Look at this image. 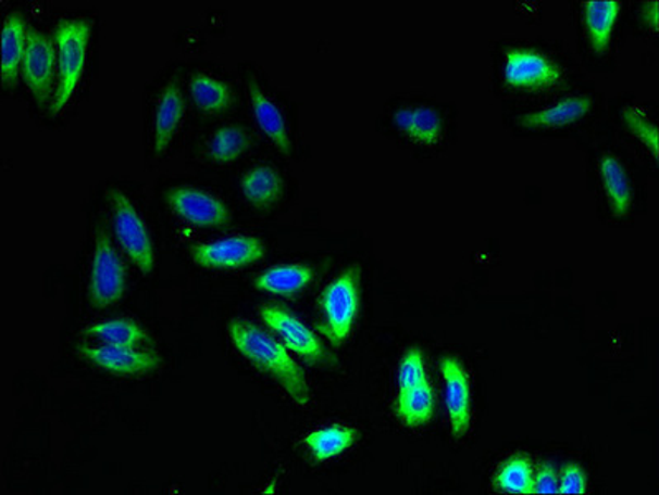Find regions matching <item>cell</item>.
Listing matches in <instances>:
<instances>
[{
    "label": "cell",
    "instance_id": "cell-1",
    "mask_svg": "<svg viewBox=\"0 0 659 495\" xmlns=\"http://www.w3.org/2000/svg\"><path fill=\"white\" fill-rule=\"evenodd\" d=\"M228 338L238 354L257 370L279 383L296 405L301 408L308 406L310 386L306 382L304 371L276 339L244 319H234L228 323Z\"/></svg>",
    "mask_w": 659,
    "mask_h": 495
},
{
    "label": "cell",
    "instance_id": "cell-2",
    "mask_svg": "<svg viewBox=\"0 0 659 495\" xmlns=\"http://www.w3.org/2000/svg\"><path fill=\"white\" fill-rule=\"evenodd\" d=\"M88 18H63L55 25L53 41L57 47L59 82L52 101L53 114H59L69 104L85 72L86 53L91 35Z\"/></svg>",
    "mask_w": 659,
    "mask_h": 495
},
{
    "label": "cell",
    "instance_id": "cell-3",
    "mask_svg": "<svg viewBox=\"0 0 659 495\" xmlns=\"http://www.w3.org/2000/svg\"><path fill=\"white\" fill-rule=\"evenodd\" d=\"M361 301V268L352 266L340 272L321 297L324 322L321 332L331 344L339 347L355 327Z\"/></svg>",
    "mask_w": 659,
    "mask_h": 495
},
{
    "label": "cell",
    "instance_id": "cell-4",
    "mask_svg": "<svg viewBox=\"0 0 659 495\" xmlns=\"http://www.w3.org/2000/svg\"><path fill=\"white\" fill-rule=\"evenodd\" d=\"M126 266L107 231L95 238V252L88 276V300L97 309L114 306L126 293Z\"/></svg>",
    "mask_w": 659,
    "mask_h": 495
},
{
    "label": "cell",
    "instance_id": "cell-5",
    "mask_svg": "<svg viewBox=\"0 0 659 495\" xmlns=\"http://www.w3.org/2000/svg\"><path fill=\"white\" fill-rule=\"evenodd\" d=\"M110 202L113 208L114 234L121 248L142 275H151L156 266L154 246L135 203L120 189L110 190Z\"/></svg>",
    "mask_w": 659,
    "mask_h": 495
},
{
    "label": "cell",
    "instance_id": "cell-6",
    "mask_svg": "<svg viewBox=\"0 0 659 495\" xmlns=\"http://www.w3.org/2000/svg\"><path fill=\"white\" fill-rule=\"evenodd\" d=\"M266 246L251 234H232L192 246L190 256L196 265L207 269H237L253 265L265 256Z\"/></svg>",
    "mask_w": 659,
    "mask_h": 495
},
{
    "label": "cell",
    "instance_id": "cell-7",
    "mask_svg": "<svg viewBox=\"0 0 659 495\" xmlns=\"http://www.w3.org/2000/svg\"><path fill=\"white\" fill-rule=\"evenodd\" d=\"M57 47L46 31L28 28L27 49L22 62V78L38 104L53 101L55 82Z\"/></svg>",
    "mask_w": 659,
    "mask_h": 495
},
{
    "label": "cell",
    "instance_id": "cell-8",
    "mask_svg": "<svg viewBox=\"0 0 659 495\" xmlns=\"http://www.w3.org/2000/svg\"><path fill=\"white\" fill-rule=\"evenodd\" d=\"M562 78L559 66L533 49H509L505 79L509 87L537 91L554 87Z\"/></svg>",
    "mask_w": 659,
    "mask_h": 495
},
{
    "label": "cell",
    "instance_id": "cell-9",
    "mask_svg": "<svg viewBox=\"0 0 659 495\" xmlns=\"http://www.w3.org/2000/svg\"><path fill=\"white\" fill-rule=\"evenodd\" d=\"M261 320L285 342L289 351L308 361H323L326 358L323 344L313 330L288 309L275 304H266L258 309Z\"/></svg>",
    "mask_w": 659,
    "mask_h": 495
},
{
    "label": "cell",
    "instance_id": "cell-10",
    "mask_svg": "<svg viewBox=\"0 0 659 495\" xmlns=\"http://www.w3.org/2000/svg\"><path fill=\"white\" fill-rule=\"evenodd\" d=\"M167 203L183 220L196 227H224L231 220L224 200L196 187H174L167 192Z\"/></svg>",
    "mask_w": 659,
    "mask_h": 495
},
{
    "label": "cell",
    "instance_id": "cell-11",
    "mask_svg": "<svg viewBox=\"0 0 659 495\" xmlns=\"http://www.w3.org/2000/svg\"><path fill=\"white\" fill-rule=\"evenodd\" d=\"M78 354L101 370L111 371L116 376H145L161 367V358L158 355L124 345L79 347Z\"/></svg>",
    "mask_w": 659,
    "mask_h": 495
},
{
    "label": "cell",
    "instance_id": "cell-12",
    "mask_svg": "<svg viewBox=\"0 0 659 495\" xmlns=\"http://www.w3.org/2000/svg\"><path fill=\"white\" fill-rule=\"evenodd\" d=\"M439 370L445 380V405L451 430L455 436L463 437L470 430L471 421L470 379L463 365L455 357L442 358Z\"/></svg>",
    "mask_w": 659,
    "mask_h": 495
},
{
    "label": "cell",
    "instance_id": "cell-13",
    "mask_svg": "<svg viewBox=\"0 0 659 495\" xmlns=\"http://www.w3.org/2000/svg\"><path fill=\"white\" fill-rule=\"evenodd\" d=\"M184 113H186V101H184L183 91L179 82L175 79L165 85L161 97L156 106L154 117V152L156 155L164 154L174 139L175 132L183 123Z\"/></svg>",
    "mask_w": 659,
    "mask_h": 495
},
{
    "label": "cell",
    "instance_id": "cell-14",
    "mask_svg": "<svg viewBox=\"0 0 659 495\" xmlns=\"http://www.w3.org/2000/svg\"><path fill=\"white\" fill-rule=\"evenodd\" d=\"M248 97H250L251 110L261 131L269 136L270 141L286 155L291 157V141H289L288 128L285 117L276 106L275 101L261 90L254 79L248 81Z\"/></svg>",
    "mask_w": 659,
    "mask_h": 495
},
{
    "label": "cell",
    "instance_id": "cell-15",
    "mask_svg": "<svg viewBox=\"0 0 659 495\" xmlns=\"http://www.w3.org/2000/svg\"><path fill=\"white\" fill-rule=\"evenodd\" d=\"M28 28L21 14H9L2 25V81L4 87L17 85L22 75Z\"/></svg>",
    "mask_w": 659,
    "mask_h": 495
},
{
    "label": "cell",
    "instance_id": "cell-16",
    "mask_svg": "<svg viewBox=\"0 0 659 495\" xmlns=\"http://www.w3.org/2000/svg\"><path fill=\"white\" fill-rule=\"evenodd\" d=\"M240 190L250 205L265 211L282 200L285 182L272 165L261 164L241 177Z\"/></svg>",
    "mask_w": 659,
    "mask_h": 495
},
{
    "label": "cell",
    "instance_id": "cell-17",
    "mask_svg": "<svg viewBox=\"0 0 659 495\" xmlns=\"http://www.w3.org/2000/svg\"><path fill=\"white\" fill-rule=\"evenodd\" d=\"M397 128L420 145H435L442 139L444 124L432 107H402L394 114Z\"/></svg>",
    "mask_w": 659,
    "mask_h": 495
},
{
    "label": "cell",
    "instance_id": "cell-18",
    "mask_svg": "<svg viewBox=\"0 0 659 495\" xmlns=\"http://www.w3.org/2000/svg\"><path fill=\"white\" fill-rule=\"evenodd\" d=\"M311 279H313V269L310 266L293 263V265L273 266L260 272L254 278V288L263 293L291 296L310 284Z\"/></svg>",
    "mask_w": 659,
    "mask_h": 495
},
{
    "label": "cell",
    "instance_id": "cell-19",
    "mask_svg": "<svg viewBox=\"0 0 659 495\" xmlns=\"http://www.w3.org/2000/svg\"><path fill=\"white\" fill-rule=\"evenodd\" d=\"M358 431L344 424L320 428L302 437V444L316 462H326L355 446Z\"/></svg>",
    "mask_w": 659,
    "mask_h": 495
},
{
    "label": "cell",
    "instance_id": "cell-20",
    "mask_svg": "<svg viewBox=\"0 0 659 495\" xmlns=\"http://www.w3.org/2000/svg\"><path fill=\"white\" fill-rule=\"evenodd\" d=\"M592 110V100L587 97H570L559 101L554 106L546 107L536 113L522 116L521 126L527 129L562 128L567 124L575 123L587 116Z\"/></svg>",
    "mask_w": 659,
    "mask_h": 495
},
{
    "label": "cell",
    "instance_id": "cell-21",
    "mask_svg": "<svg viewBox=\"0 0 659 495\" xmlns=\"http://www.w3.org/2000/svg\"><path fill=\"white\" fill-rule=\"evenodd\" d=\"M619 0H592L585 2V27L588 40L595 53H605L610 49L614 22L620 14Z\"/></svg>",
    "mask_w": 659,
    "mask_h": 495
},
{
    "label": "cell",
    "instance_id": "cell-22",
    "mask_svg": "<svg viewBox=\"0 0 659 495\" xmlns=\"http://www.w3.org/2000/svg\"><path fill=\"white\" fill-rule=\"evenodd\" d=\"M82 334L88 339H97L101 344L124 345V347H138L149 342L148 332L135 320L129 319H111L91 323L85 327Z\"/></svg>",
    "mask_w": 659,
    "mask_h": 495
},
{
    "label": "cell",
    "instance_id": "cell-23",
    "mask_svg": "<svg viewBox=\"0 0 659 495\" xmlns=\"http://www.w3.org/2000/svg\"><path fill=\"white\" fill-rule=\"evenodd\" d=\"M189 91L196 106L206 113H220V111L228 110L234 103V91L227 82L209 73L192 75Z\"/></svg>",
    "mask_w": 659,
    "mask_h": 495
},
{
    "label": "cell",
    "instance_id": "cell-24",
    "mask_svg": "<svg viewBox=\"0 0 659 495\" xmlns=\"http://www.w3.org/2000/svg\"><path fill=\"white\" fill-rule=\"evenodd\" d=\"M435 408V396L428 382L420 383L413 389L403 390L395 403V412L403 424L410 428L430 423Z\"/></svg>",
    "mask_w": 659,
    "mask_h": 495
},
{
    "label": "cell",
    "instance_id": "cell-25",
    "mask_svg": "<svg viewBox=\"0 0 659 495\" xmlns=\"http://www.w3.org/2000/svg\"><path fill=\"white\" fill-rule=\"evenodd\" d=\"M251 138L247 129L228 124L216 129L207 141V155L215 164H232L250 149Z\"/></svg>",
    "mask_w": 659,
    "mask_h": 495
},
{
    "label": "cell",
    "instance_id": "cell-26",
    "mask_svg": "<svg viewBox=\"0 0 659 495\" xmlns=\"http://www.w3.org/2000/svg\"><path fill=\"white\" fill-rule=\"evenodd\" d=\"M601 180L614 214L625 215L632 205V186L619 158L607 154L600 161Z\"/></svg>",
    "mask_w": 659,
    "mask_h": 495
},
{
    "label": "cell",
    "instance_id": "cell-27",
    "mask_svg": "<svg viewBox=\"0 0 659 495\" xmlns=\"http://www.w3.org/2000/svg\"><path fill=\"white\" fill-rule=\"evenodd\" d=\"M495 484L496 487L511 494H533L534 472L530 461L522 456H512L496 472Z\"/></svg>",
    "mask_w": 659,
    "mask_h": 495
},
{
    "label": "cell",
    "instance_id": "cell-28",
    "mask_svg": "<svg viewBox=\"0 0 659 495\" xmlns=\"http://www.w3.org/2000/svg\"><path fill=\"white\" fill-rule=\"evenodd\" d=\"M400 392L413 389L420 383L428 382L426 379L425 360L420 348H410L406 357L400 361L399 373H397Z\"/></svg>",
    "mask_w": 659,
    "mask_h": 495
},
{
    "label": "cell",
    "instance_id": "cell-29",
    "mask_svg": "<svg viewBox=\"0 0 659 495\" xmlns=\"http://www.w3.org/2000/svg\"><path fill=\"white\" fill-rule=\"evenodd\" d=\"M623 120H625L626 128H629L646 148L651 149L652 155L658 158L659 138L656 126H652L648 119H645V117H643L642 114L636 113L635 110L623 111Z\"/></svg>",
    "mask_w": 659,
    "mask_h": 495
},
{
    "label": "cell",
    "instance_id": "cell-30",
    "mask_svg": "<svg viewBox=\"0 0 659 495\" xmlns=\"http://www.w3.org/2000/svg\"><path fill=\"white\" fill-rule=\"evenodd\" d=\"M587 491V475L579 465H569L563 468L559 481V494L581 495Z\"/></svg>",
    "mask_w": 659,
    "mask_h": 495
},
{
    "label": "cell",
    "instance_id": "cell-31",
    "mask_svg": "<svg viewBox=\"0 0 659 495\" xmlns=\"http://www.w3.org/2000/svg\"><path fill=\"white\" fill-rule=\"evenodd\" d=\"M533 494H559V478L552 466H540L539 472L534 475Z\"/></svg>",
    "mask_w": 659,
    "mask_h": 495
},
{
    "label": "cell",
    "instance_id": "cell-32",
    "mask_svg": "<svg viewBox=\"0 0 659 495\" xmlns=\"http://www.w3.org/2000/svg\"><path fill=\"white\" fill-rule=\"evenodd\" d=\"M659 2L658 0H652L646 5L645 11H643V15H645L646 24L651 25L652 28H658L659 22Z\"/></svg>",
    "mask_w": 659,
    "mask_h": 495
}]
</instances>
